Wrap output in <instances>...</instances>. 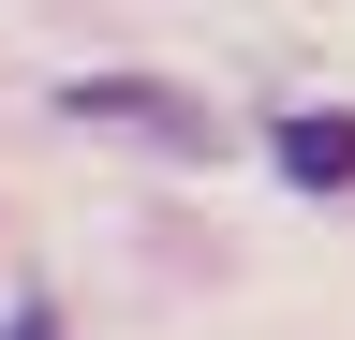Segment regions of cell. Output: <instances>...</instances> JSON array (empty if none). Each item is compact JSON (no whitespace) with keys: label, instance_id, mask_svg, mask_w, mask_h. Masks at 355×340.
<instances>
[{"label":"cell","instance_id":"cell-2","mask_svg":"<svg viewBox=\"0 0 355 340\" xmlns=\"http://www.w3.org/2000/svg\"><path fill=\"white\" fill-rule=\"evenodd\" d=\"M266 148H282V178H296V193H355V104H296Z\"/></svg>","mask_w":355,"mask_h":340},{"label":"cell","instance_id":"cell-3","mask_svg":"<svg viewBox=\"0 0 355 340\" xmlns=\"http://www.w3.org/2000/svg\"><path fill=\"white\" fill-rule=\"evenodd\" d=\"M0 340H60V311H44V296H30V311H15V325H0Z\"/></svg>","mask_w":355,"mask_h":340},{"label":"cell","instance_id":"cell-1","mask_svg":"<svg viewBox=\"0 0 355 340\" xmlns=\"http://www.w3.org/2000/svg\"><path fill=\"white\" fill-rule=\"evenodd\" d=\"M60 118H89V134H148V148H178V163H222V118H207L193 89H163V74H74Z\"/></svg>","mask_w":355,"mask_h":340}]
</instances>
